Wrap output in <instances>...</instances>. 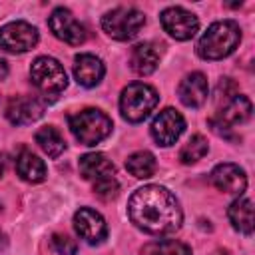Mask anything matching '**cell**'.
<instances>
[{
	"instance_id": "6da1fadb",
	"label": "cell",
	"mask_w": 255,
	"mask_h": 255,
	"mask_svg": "<svg viewBox=\"0 0 255 255\" xmlns=\"http://www.w3.org/2000/svg\"><path fill=\"white\" fill-rule=\"evenodd\" d=\"M131 223L151 235H167L181 227L183 213L175 195L163 185H143L128 201Z\"/></svg>"
},
{
	"instance_id": "7a4b0ae2",
	"label": "cell",
	"mask_w": 255,
	"mask_h": 255,
	"mask_svg": "<svg viewBox=\"0 0 255 255\" xmlns=\"http://www.w3.org/2000/svg\"><path fill=\"white\" fill-rule=\"evenodd\" d=\"M241 42V28L233 20L213 22L197 42V54L203 60H221L235 52Z\"/></svg>"
},
{
	"instance_id": "3957f363",
	"label": "cell",
	"mask_w": 255,
	"mask_h": 255,
	"mask_svg": "<svg viewBox=\"0 0 255 255\" xmlns=\"http://www.w3.org/2000/svg\"><path fill=\"white\" fill-rule=\"evenodd\" d=\"M68 126L74 137L84 145H96L104 141L114 128L112 120L102 110L96 108H86L78 114H72L68 118Z\"/></svg>"
},
{
	"instance_id": "277c9868",
	"label": "cell",
	"mask_w": 255,
	"mask_h": 255,
	"mask_svg": "<svg viewBox=\"0 0 255 255\" xmlns=\"http://www.w3.org/2000/svg\"><path fill=\"white\" fill-rule=\"evenodd\" d=\"M157 100L159 96L151 86L143 82H131L122 90L120 96L122 118L131 124H139L151 114V110L157 106Z\"/></svg>"
},
{
	"instance_id": "5b68a950",
	"label": "cell",
	"mask_w": 255,
	"mask_h": 255,
	"mask_svg": "<svg viewBox=\"0 0 255 255\" xmlns=\"http://www.w3.org/2000/svg\"><path fill=\"white\" fill-rule=\"evenodd\" d=\"M251 112H253L251 100L247 96L237 94L219 108V112L209 120V126L217 135L235 141V139H239V135L235 133V128L249 122Z\"/></svg>"
},
{
	"instance_id": "8992f818",
	"label": "cell",
	"mask_w": 255,
	"mask_h": 255,
	"mask_svg": "<svg viewBox=\"0 0 255 255\" xmlns=\"http://www.w3.org/2000/svg\"><path fill=\"white\" fill-rule=\"evenodd\" d=\"M32 84L48 98H56L68 88V76L64 66L50 56H38L30 66Z\"/></svg>"
},
{
	"instance_id": "52a82bcc",
	"label": "cell",
	"mask_w": 255,
	"mask_h": 255,
	"mask_svg": "<svg viewBox=\"0 0 255 255\" xmlns=\"http://www.w3.org/2000/svg\"><path fill=\"white\" fill-rule=\"evenodd\" d=\"M145 24V16L143 12H139L137 8H128V6H118L110 12L104 14L102 18V28L104 32L120 42L131 40L139 34V30Z\"/></svg>"
},
{
	"instance_id": "ba28073f",
	"label": "cell",
	"mask_w": 255,
	"mask_h": 255,
	"mask_svg": "<svg viewBox=\"0 0 255 255\" xmlns=\"http://www.w3.org/2000/svg\"><path fill=\"white\" fill-rule=\"evenodd\" d=\"M38 38L36 26L24 20H14L0 28V48L12 54H24L32 50L38 44Z\"/></svg>"
},
{
	"instance_id": "9c48e42d",
	"label": "cell",
	"mask_w": 255,
	"mask_h": 255,
	"mask_svg": "<svg viewBox=\"0 0 255 255\" xmlns=\"http://www.w3.org/2000/svg\"><path fill=\"white\" fill-rule=\"evenodd\" d=\"M159 22L163 26V30L179 40V42H185V40H191L195 36V32L199 30V20L193 12L181 8V6H171V8H165L159 16Z\"/></svg>"
},
{
	"instance_id": "30bf717a",
	"label": "cell",
	"mask_w": 255,
	"mask_h": 255,
	"mask_svg": "<svg viewBox=\"0 0 255 255\" xmlns=\"http://www.w3.org/2000/svg\"><path fill=\"white\" fill-rule=\"evenodd\" d=\"M48 26L58 40H62L70 46H80L88 38L86 26L82 22H78V18L68 8H56L48 18Z\"/></svg>"
},
{
	"instance_id": "8fae6325",
	"label": "cell",
	"mask_w": 255,
	"mask_h": 255,
	"mask_svg": "<svg viewBox=\"0 0 255 255\" xmlns=\"http://www.w3.org/2000/svg\"><path fill=\"white\" fill-rule=\"evenodd\" d=\"M149 129H151V137L157 141V145L167 147V145H173L179 139V135L183 133L185 120L177 110L165 108L153 118Z\"/></svg>"
},
{
	"instance_id": "7c38bea8",
	"label": "cell",
	"mask_w": 255,
	"mask_h": 255,
	"mask_svg": "<svg viewBox=\"0 0 255 255\" xmlns=\"http://www.w3.org/2000/svg\"><path fill=\"white\" fill-rule=\"evenodd\" d=\"M74 229L90 245L102 243L106 239V235H108L106 219L98 211H94L90 207H80L74 213Z\"/></svg>"
},
{
	"instance_id": "4fadbf2b",
	"label": "cell",
	"mask_w": 255,
	"mask_h": 255,
	"mask_svg": "<svg viewBox=\"0 0 255 255\" xmlns=\"http://www.w3.org/2000/svg\"><path fill=\"white\" fill-rule=\"evenodd\" d=\"M44 114V104L36 96H14L8 100L6 118L14 126H26L40 120Z\"/></svg>"
},
{
	"instance_id": "5bb4252c",
	"label": "cell",
	"mask_w": 255,
	"mask_h": 255,
	"mask_svg": "<svg viewBox=\"0 0 255 255\" xmlns=\"http://www.w3.org/2000/svg\"><path fill=\"white\" fill-rule=\"evenodd\" d=\"M211 181L219 191L241 195L247 187V175L245 171L235 163H219L211 171Z\"/></svg>"
},
{
	"instance_id": "9a60e30c",
	"label": "cell",
	"mask_w": 255,
	"mask_h": 255,
	"mask_svg": "<svg viewBox=\"0 0 255 255\" xmlns=\"http://www.w3.org/2000/svg\"><path fill=\"white\" fill-rule=\"evenodd\" d=\"M177 96L183 106L187 108H201L209 96V86L207 78L201 72H191L187 74L179 86H177Z\"/></svg>"
},
{
	"instance_id": "2e32d148",
	"label": "cell",
	"mask_w": 255,
	"mask_h": 255,
	"mask_svg": "<svg viewBox=\"0 0 255 255\" xmlns=\"http://www.w3.org/2000/svg\"><path fill=\"white\" fill-rule=\"evenodd\" d=\"M106 74L104 62L94 54H78L74 58V78L84 88H94Z\"/></svg>"
},
{
	"instance_id": "e0dca14e",
	"label": "cell",
	"mask_w": 255,
	"mask_h": 255,
	"mask_svg": "<svg viewBox=\"0 0 255 255\" xmlns=\"http://www.w3.org/2000/svg\"><path fill=\"white\" fill-rule=\"evenodd\" d=\"M80 173L84 179L96 183L108 177H116V167L104 153L94 151V153H86L80 157Z\"/></svg>"
},
{
	"instance_id": "ac0fdd59",
	"label": "cell",
	"mask_w": 255,
	"mask_h": 255,
	"mask_svg": "<svg viewBox=\"0 0 255 255\" xmlns=\"http://www.w3.org/2000/svg\"><path fill=\"white\" fill-rule=\"evenodd\" d=\"M159 64V52L151 42H141L131 50L129 66L137 76H149Z\"/></svg>"
},
{
	"instance_id": "d6986e66",
	"label": "cell",
	"mask_w": 255,
	"mask_h": 255,
	"mask_svg": "<svg viewBox=\"0 0 255 255\" xmlns=\"http://www.w3.org/2000/svg\"><path fill=\"white\" fill-rule=\"evenodd\" d=\"M16 171L28 183H40L46 179V163L28 149H22L16 157Z\"/></svg>"
},
{
	"instance_id": "ffe728a7",
	"label": "cell",
	"mask_w": 255,
	"mask_h": 255,
	"mask_svg": "<svg viewBox=\"0 0 255 255\" xmlns=\"http://www.w3.org/2000/svg\"><path fill=\"white\" fill-rule=\"evenodd\" d=\"M227 217L235 231H239L243 235L253 233V203H251V199H247V197L235 199L227 209Z\"/></svg>"
},
{
	"instance_id": "44dd1931",
	"label": "cell",
	"mask_w": 255,
	"mask_h": 255,
	"mask_svg": "<svg viewBox=\"0 0 255 255\" xmlns=\"http://www.w3.org/2000/svg\"><path fill=\"white\" fill-rule=\"evenodd\" d=\"M36 143L48 157H58L66 149V141L62 133L54 126H44L36 131Z\"/></svg>"
},
{
	"instance_id": "7402d4cb",
	"label": "cell",
	"mask_w": 255,
	"mask_h": 255,
	"mask_svg": "<svg viewBox=\"0 0 255 255\" xmlns=\"http://www.w3.org/2000/svg\"><path fill=\"white\" fill-rule=\"evenodd\" d=\"M126 169L133 177H137V179H147V177H151L155 173L157 163H155L153 153H149V151H135V153H131L126 159Z\"/></svg>"
},
{
	"instance_id": "603a6c76",
	"label": "cell",
	"mask_w": 255,
	"mask_h": 255,
	"mask_svg": "<svg viewBox=\"0 0 255 255\" xmlns=\"http://www.w3.org/2000/svg\"><path fill=\"white\" fill-rule=\"evenodd\" d=\"M141 255H191V249L175 239L149 241L141 247Z\"/></svg>"
},
{
	"instance_id": "cb8c5ba5",
	"label": "cell",
	"mask_w": 255,
	"mask_h": 255,
	"mask_svg": "<svg viewBox=\"0 0 255 255\" xmlns=\"http://www.w3.org/2000/svg\"><path fill=\"white\" fill-rule=\"evenodd\" d=\"M209 151V145H207V139L199 133L191 135L179 149V161L185 163V165H191L195 161H199L205 153Z\"/></svg>"
},
{
	"instance_id": "d4e9b609",
	"label": "cell",
	"mask_w": 255,
	"mask_h": 255,
	"mask_svg": "<svg viewBox=\"0 0 255 255\" xmlns=\"http://www.w3.org/2000/svg\"><path fill=\"white\" fill-rule=\"evenodd\" d=\"M94 187V193L98 197H102L104 201H110L114 197H118V191H120V181L116 177H108V179H102V181H96L92 183Z\"/></svg>"
},
{
	"instance_id": "484cf974",
	"label": "cell",
	"mask_w": 255,
	"mask_h": 255,
	"mask_svg": "<svg viewBox=\"0 0 255 255\" xmlns=\"http://www.w3.org/2000/svg\"><path fill=\"white\" fill-rule=\"evenodd\" d=\"M52 247L60 253V255H76L78 251V243L64 233H54L52 235Z\"/></svg>"
},
{
	"instance_id": "4316f807",
	"label": "cell",
	"mask_w": 255,
	"mask_h": 255,
	"mask_svg": "<svg viewBox=\"0 0 255 255\" xmlns=\"http://www.w3.org/2000/svg\"><path fill=\"white\" fill-rule=\"evenodd\" d=\"M237 94H239L237 92V84L233 80H229V78H221V82L217 84V90H215V102H217V106L221 102L225 104L227 100H231Z\"/></svg>"
},
{
	"instance_id": "83f0119b",
	"label": "cell",
	"mask_w": 255,
	"mask_h": 255,
	"mask_svg": "<svg viewBox=\"0 0 255 255\" xmlns=\"http://www.w3.org/2000/svg\"><path fill=\"white\" fill-rule=\"evenodd\" d=\"M6 76H8V64L0 58V80H4Z\"/></svg>"
},
{
	"instance_id": "f1b7e54d",
	"label": "cell",
	"mask_w": 255,
	"mask_h": 255,
	"mask_svg": "<svg viewBox=\"0 0 255 255\" xmlns=\"http://www.w3.org/2000/svg\"><path fill=\"white\" fill-rule=\"evenodd\" d=\"M4 171H6V157L4 153H0V177L4 175Z\"/></svg>"
},
{
	"instance_id": "f546056e",
	"label": "cell",
	"mask_w": 255,
	"mask_h": 255,
	"mask_svg": "<svg viewBox=\"0 0 255 255\" xmlns=\"http://www.w3.org/2000/svg\"><path fill=\"white\" fill-rule=\"evenodd\" d=\"M6 245H8V239H6V235H4V233H0V251H4V249H6Z\"/></svg>"
}]
</instances>
